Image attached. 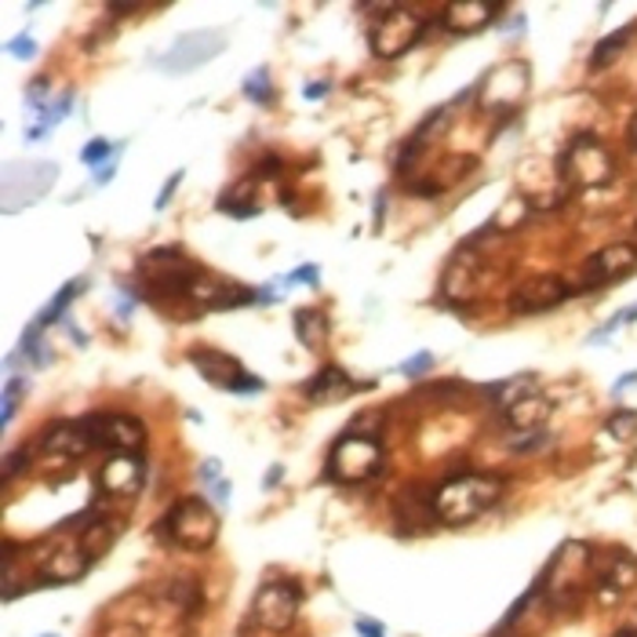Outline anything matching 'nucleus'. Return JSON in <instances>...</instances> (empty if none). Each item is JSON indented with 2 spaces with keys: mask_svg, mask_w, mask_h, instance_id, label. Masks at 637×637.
I'll return each instance as SVG.
<instances>
[{
  "mask_svg": "<svg viewBox=\"0 0 637 637\" xmlns=\"http://www.w3.org/2000/svg\"><path fill=\"white\" fill-rule=\"evenodd\" d=\"M434 514L441 525H470L503 496V477L496 474H459L434 488Z\"/></svg>",
  "mask_w": 637,
  "mask_h": 637,
  "instance_id": "f257e3e1",
  "label": "nucleus"
},
{
  "mask_svg": "<svg viewBox=\"0 0 637 637\" xmlns=\"http://www.w3.org/2000/svg\"><path fill=\"white\" fill-rule=\"evenodd\" d=\"M157 532L168 536V543L182 546V550H212L215 539H219V514L208 507V499L186 496L168 510Z\"/></svg>",
  "mask_w": 637,
  "mask_h": 637,
  "instance_id": "f03ea898",
  "label": "nucleus"
},
{
  "mask_svg": "<svg viewBox=\"0 0 637 637\" xmlns=\"http://www.w3.org/2000/svg\"><path fill=\"white\" fill-rule=\"evenodd\" d=\"M139 281L150 288V295H168V299H186L193 281L201 277V266L179 252V248H153L139 259Z\"/></svg>",
  "mask_w": 637,
  "mask_h": 637,
  "instance_id": "7ed1b4c3",
  "label": "nucleus"
},
{
  "mask_svg": "<svg viewBox=\"0 0 637 637\" xmlns=\"http://www.w3.org/2000/svg\"><path fill=\"white\" fill-rule=\"evenodd\" d=\"M386 455L379 437H361V434H343L328 452V481L335 485H364L383 470Z\"/></svg>",
  "mask_w": 637,
  "mask_h": 637,
  "instance_id": "20e7f679",
  "label": "nucleus"
},
{
  "mask_svg": "<svg viewBox=\"0 0 637 637\" xmlns=\"http://www.w3.org/2000/svg\"><path fill=\"white\" fill-rule=\"evenodd\" d=\"M590 576H594V550L587 543H561L557 554L546 561L539 587L550 594V601L565 605V601H572L583 590Z\"/></svg>",
  "mask_w": 637,
  "mask_h": 637,
  "instance_id": "39448f33",
  "label": "nucleus"
},
{
  "mask_svg": "<svg viewBox=\"0 0 637 637\" xmlns=\"http://www.w3.org/2000/svg\"><path fill=\"white\" fill-rule=\"evenodd\" d=\"M557 172H561L568 186L598 190L612 179V172H616V161H612V153L605 150V143L594 139V135H576V139L568 143V150L561 153V161H557Z\"/></svg>",
  "mask_w": 637,
  "mask_h": 637,
  "instance_id": "423d86ee",
  "label": "nucleus"
},
{
  "mask_svg": "<svg viewBox=\"0 0 637 637\" xmlns=\"http://www.w3.org/2000/svg\"><path fill=\"white\" fill-rule=\"evenodd\" d=\"M426 33V19L416 15L412 8L390 4L383 8V15L375 19V26L368 33L372 55L375 59H401L405 52H412Z\"/></svg>",
  "mask_w": 637,
  "mask_h": 637,
  "instance_id": "0eeeda50",
  "label": "nucleus"
},
{
  "mask_svg": "<svg viewBox=\"0 0 637 637\" xmlns=\"http://www.w3.org/2000/svg\"><path fill=\"white\" fill-rule=\"evenodd\" d=\"M528 88H532L528 62L507 59V62H499L485 73L477 95H481V110L488 113V117H507V113H514L521 102H525Z\"/></svg>",
  "mask_w": 637,
  "mask_h": 637,
  "instance_id": "6e6552de",
  "label": "nucleus"
},
{
  "mask_svg": "<svg viewBox=\"0 0 637 637\" xmlns=\"http://www.w3.org/2000/svg\"><path fill=\"white\" fill-rule=\"evenodd\" d=\"M299 605H303L299 583H292V579H266L252 601V619L255 627L270 634H284L295 623V616H299Z\"/></svg>",
  "mask_w": 637,
  "mask_h": 637,
  "instance_id": "1a4fd4ad",
  "label": "nucleus"
},
{
  "mask_svg": "<svg viewBox=\"0 0 637 637\" xmlns=\"http://www.w3.org/2000/svg\"><path fill=\"white\" fill-rule=\"evenodd\" d=\"M91 448H113L124 455H139L146 448V426L143 419L132 416H84L81 419Z\"/></svg>",
  "mask_w": 637,
  "mask_h": 637,
  "instance_id": "9d476101",
  "label": "nucleus"
},
{
  "mask_svg": "<svg viewBox=\"0 0 637 637\" xmlns=\"http://www.w3.org/2000/svg\"><path fill=\"white\" fill-rule=\"evenodd\" d=\"M219 52H226L223 30H193V33H182L172 48L157 59V66H161L164 73H190V70H197V66H208Z\"/></svg>",
  "mask_w": 637,
  "mask_h": 637,
  "instance_id": "9b49d317",
  "label": "nucleus"
},
{
  "mask_svg": "<svg viewBox=\"0 0 637 637\" xmlns=\"http://www.w3.org/2000/svg\"><path fill=\"white\" fill-rule=\"evenodd\" d=\"M59 179V164L52 161H30V164H8L4 172V212H19L26 204L41 201Z\"/></svg>",
  "mask_w": 637,
  "mask_h": 637,
  "instance_id": "f8f14e48",
  "label": "nucleus"
},
{
  "mask_svg": "<svg viewBox=\"0 0 637 637\" xmlns=\"http://www.w3.org/2000/svg\"><path fill=\"white\" fill-rule=\"evenodd\" d=\"M190 364L201 372V379H208L212 386H223V390H234V394H255L263 390V379H255L252 372H244V364L223 354V350H190Z\"/></svg>",
  "mask_w": 637,
  "mask_h": 637,
  "instance_id": "ddd939ff",
  "label": "nucleus"
},
{
  "mask_svg": "<svg viewBox=\"0 0 637 637\" xmlns=\"http://www.w3.org/2000/svg\"><path fill=\"white\" fill-rule=\"evenodd\" d=\"M634 270H637V244L623 241V244H608L590 255L583 266V281H587V288H598V284L627 281Z\"/></svg>",
  "mask_w": 637,
  "mask_h": 637,
  "instance_id": "4468645a",
  "label": "nucleus"
},
{
  "mask_svg": "<svg viewBox=\"0 0 637 637\" xmlns=\"http://www.w3.org/2000/svg\"><path fill=\"white\" fill-rule=\"evenodd\" d=\"M186 299L197 303V310H234V306L259 303V292L244 288V284H237V281H223V277L201 273V277L193 281Z\"/></svg>",
  "mask_w": 637,
  "mask_h": 637,
  "instance_id": "2eb2a0df",
  "label": "nucleus"
},
{
  "mask_svg": "<svg viewBox=\"0 0 637 637\" xmlns=\"http://www.w3.org/2000/svg\"><path fill=\"white\" fill-rule=\"evenodd\" d=\"M572 288L561 281V277H532L525 284H517L514 292H510L507 306L514 314H543V310H554V306H561Z\"/></svg>",
  "mask_w": 637,
  "mask_h": 637,
  "instance_id": "dca6fc26",
  "label": "nucleus"
},
{
  "mask_svg": "<svg viewBox=\"0 0 637 637\" xmlns=\"http://www.w3.org/2000/svg\"><path fill=\"white\" fill-rule=\"evenodd\" d=\"M143 474H146V466L139 455L113 452V459L102 463V470H99V488H102V496H135L143 488Z\"/></svg>",
  "mask_w": 637,
  "mask_h": 637,
  "instance_id": "f3484780",
  "label": "nucleus"
},
{
  "mask_svg": "<svg viewBox=\"0 0 637 637\" xmlns=\"http://www.w3.org/2000/svg\"><path fill=\"white\" fill-rule=\"evenodd\" d=\"M499 15V4L496 0H452L445 4V22L448 33H459V37H470V33H481L485 26H492Z\"/></svg>",
  "mask_w": 637,
  "mask_h": 637,
  "instance_id": "a211bd4d",
  "label": "nucleus"
},
{
  "mask_svg": "<svg viewBox=\"0 0 637 637\" xmlns=\"http://www.w3.org/2000/svg\"><path fill=\"white\" fill-rule=\"evenodd\" d=\"M354 390H361V383L350 379L339 364H325V368L317 372L310 383H303V397L306 401H314V405H335Z\"/></svg>",
  "mask_w": 637,
  "mask_h": 637,
  "instance_id": "6ab92c4d",
  "label": "nucleus"
},
{
  "mask_svg": "<svg viewBox=\"0 0 637 637\" xmlns=\"http://www.w3.org/2000/svg\"><path fill=\"white\" fill-rule=\"evenodd\" d=\"M441 295L452 306H466L477 295V259L470 252H455L445 277H441Z\"/></svg>",
  "mask_w": 637,
  "mask_h": 637,
  "instance_id": "aec40b11",
  "label": "nucleus"
},
{
  "mask_svg": "<svg viewBox=\"0 0 637 637\" xmlns=\"http://www.w3.org/2000/svg\"><path fill=\"white\" fill-rule=\"evenodd\" d=\"M594 579L601 583V601L605 598H623L627 590L637 587V557L627 550H612L605 568H594Z\"/></svg>",
  "mask_w": 637,
  "mask_h": 637,
  "instance_id": "412c9836",
  "label": "nucleus"
},
{
  "mask_svg": "<svg viewBox=\"0 0 637 637\" xmlns=\"http://www.w3.org/2000/svg\"><path fill=\"white\" fill-rule=\"evenodd\" d=\"M37 448L44 455H55V459H73V455H84L91 448V441H88L81 423H55V426L44 430Z\"/></svg>",
  "mask_w": 637,
  "mask_h": 637,
  "instance_id": "4be33fe9",
  "label": "nucleus"
},
{
  "mask_svg": "<svg viewBox=\"0 0 637 637\" xmlns=\"http://www.w3.org/2000/svg\"><path fill=\"white\" fill-rule=\"evenodd\" d=\"M434 496L437 492H426L423 485L408 488L401 496V503H397V521H401L405 532H416V528H426L434 525L437 514H434Z\"/></svg>",
  "mask_w": 637,
  "mask_h": 637,
  "instance_id": "5701e85b",
  "label": "nucleus"
},
{
  "mask_svg": "<svg viewBox=\"0 0 637 637\" xmlns=\"http://www.w3.org/2000/svg\"><path fill=\"white\" fill-rule=\"evenodd\" d=\"M532 394H539V375H532V372L510 375V379H499L485 390V397L499 408V412H507V408H514L517 401H525Z\"/></svg>",
  "mask_w": 637,
  "mask_h": 637,
  "instance_id": "b1692460",
  "label": "nucleus"
},
{
  "mask_svg": "<svg viewBox=\"0 0 637 637\" xmlns=\"http://www.w3.org/2000/svg\"><path fill=\"white\" fill-rule=\"evenodd\" d=\"M550 412H554V405L546 401L543 394H532V397H525V401H517L514 408H507L503 423L510 430H517V434H528V430H543L546 416H550Z\"/></svg>",
  "mask_w": 637,
  "mask_h": 637,
  "instance_id": "393cba45",
  "label": "nucleus"
},
{
  "mask_svg": "<svg viewBox=\"0 0 637 637\" xmlns=\"http://www.w3.org/2000/svg\"><path fill=\"white\" fill-rule=\"evenodd\" d=\"M215 208L226 212V215H234V219H252V215H259V204H255V175H248V179L237 182V186L226 190Z\"/></svg>",
  "mask_w": 637,
  "mask_h": 637,
  "instance_id": "a878e982",
  "label": "nucleus"
},
{
  "mask_svg": "<svg viewBox=\"0 0 637 637\" xmlns=\"http://www.w3.org/2000/svg\"><path fill=\"white\" fill-rule=\"evenodd\" d=\"M328 332H332V325H328L325 310H310V306L295 310V335L306 350H321L328 343Z\"/></svg>",
  "mask_w": 637,
  "mask_h": 637,
  "instance_id": "bb28decb",
  "label": "nucleus"
},
{
  "mask_svg": "<svg viewBox=\"0 0 637 637\" xmlns=\"http://www.w3.org/2000/svg\"><path fill=\"white\" fill-rule=\"evenodd\" d=\"M634 33H637V26H634V22H627L623 30L608 33V37H601L594 44V55H590V70H605V66L616 62L619 55L627 52V44L634 41Z\"/></svg>",
  "mask_w": 637,
  "mask_h": 637,
  "instance_id": "cd10ccee",
  "label": "nucleus"
},
{
  "mask_svg": "<svg viewBox=\"0 0 637 637\" xmlns=\"http://www.w3.org/2000/svg\"><path fill=\"white\" fill-rule=\"evenodd\" d=\"M110 543H113V528H110V521H106V517H95V521H91V525L81 532V539H77V546H81V554L88 557L91 565H95L99 557L110 550Z\"/></svg>",
  "mask_w": 637,
  "mask_h": 637,
  "instance_id": "c85d7f7f",
  "label": "nucleus"
},
{
  "mask_svg": "<svg viewBox=\"0 0 637 637\" xmlns=\"http://www.w3.org/2000/svg\"><path fill=\"white\" fill-rule=\"evenodd\" d=\"M161 594L172 601V605L186 608V612L201 608V587H197V579H193V576H175L172 583H164Z\"/></svg>",
  "mask_w": 637,
  "mask_h": 637,
  "instance_id": "c756f323",
  "label": "nucleus"
},
{
  "mask_svg": "<svg viewBox=\"0 0 637 637\" xmlns=\"http://www.w3.org/2000/svg\"><path fill=\"white\" fill-rule=\"evenodd\" d=\"M528 212H532V201L525 197V193H514V197L492 215V223L488 226H492V230H517V223H525Z\"/></svg>",
  "mask_w": 637,
  "mask_h": 637,
  "instance_id": "7c9ffc66",
  "label": "nucleus"
},
{
  "mask_svg": "<svg viewBox=\"0 0 637 637\" xmlns=\"http://www.w3.org/2000/svg\"><path fill=\"white\" fill-rule=\"evenodd\" d=\"M88 288V277H77V281H70V284H66V288L59 292V295H55V299L48 303V306H44V314L37 317V325L44 328V325H55V321H62V317H66V306H70L73 299H77V295H81Z\"/></svg>",
  "mask_w": 637,
  "mask_h": 637,
  "instance_id": "2f4dec72",
  "label": "nucleus"
},
{
  "mask_svg": "<svg viewBox=\"0 0 637 637\" xmlns=\"http://www.w3.org/2000/svg\"><path fill=\"white\" fill-rule=\"evenodd\" d=\"M244 99L259 102V106H270L273 102V81H270L266 66H259V70H252L244 77Z\"/></svg>",
  "mask_w": 637,
  "mask_h": 637,
  "instance_id": "473e14b6",
  "label": "nucleus"
},
{
  "mask_svg": "<svg viewBox=\"0 0 637 637\" xmlns=\"http://www.w3.org/2000/svg\"><path fill=\"white\" fill-rule=\"evenodd\" d=\"M605 430L616 441H634L637 437V412H630V408H623V412H612L605 419Z\"/></svg>",
  "mask_w": 637,
  "mask_h": 637,
  "instance_id": "72a5a7b5",
  "label": "nucleus"
},
{
  "mask_svg": "<svg viewBox=\"0 0 637 637\" xmlns=\"http://www.w3.org/2000/svg\"><path fill=\"white\" fill-rule=\"evenodd\" d=\"M26 394V383L19 379V375H11L8 386H4V412H0V423H11V416H15V408H19V397Z\"/></svg>",
  "mask_w": 637,
  "mask_h": 637,
  "instance_id": "f704fd0d",
  "label": "nucleus"
},
{
  "mask_svg": "<svg viewBox=\"0 0 637 637\" xmlns=\"http://www.w3.org/2000/svg\"><path fill=\"white\" fill-rule=\"evenodd\" d=\"M81 161L88 168H102L110 161V139H95V143H88L84 150H81Z\"/></svg>",
  "mask_w": 637,
  "mask_h": 637,
  "instance_id": "c9c22d12",
  "label": "nucleus"
},
{
  "mask_svg": "<svg viewBox=\"0 0 637 637\" xmlns=\"http://www.w3.org/2000/svg\"><path fill=\"white\" fill-rule=\"evenodd\" d=\"M430 368H434V354H430V350H423V354H416V357H408L401 368V375H408V379H419V375H426Z\"/></svg>",
  "mask_w": 637,
  "mask_h": 637,
  "instance_id": "e433bc0d",
  "label": "nucleus"
},
{
  "mask_svg": "<svg viewBox=\"0 0 637 637\" xmlns=\"http://www.w3.org/2000/svg\"><path fill=\"white\" fill-rule=\"evenodd\" d=\"M8 55H11V59H33V55H37V41H33L30 33H22V37H11L8 41Z\"/></svg>",
  "mask_w": 637,
  "mask_h": 637,
  "instance_id": "4c0bfd02",
  "label": "nucleus"
},
{
  "mask_svg": "<svg viewBox=\"0 0 637 637\" xmlns=\"http://www.w3.org/2000/svg\"><path fill=\"white\" fill-rule=\"evenodd\" d=\"M30 466V448H15V452H8V459H4V485L11 481V477H15L19 470H26Z\"/></svg>",
  "mask_w": 637,
  "mask_h": 637,
  "instance_id": "58836bf2",
  "label": "nucleus"
},
{
  "mask_svg": "<svg viewBox=\"0 0 637 637\" xmlns=\"http://www.w3.org/2000/svg\"><path fill=\"white\" fill-rule=\"evenodd\" d=\"M295 281H306V284H317L321 281V266H314V263H306L299 270H292L288 277H284V284H295Z\"/></svg>",
  "mask_w": 637,
  "mask_h": 637,
  "instance_id": "ea45409f",
  "label": "nucleus"
},
{
  "mask_svg": "<svg viewBox=\"0 0 637 637\" xmlns=\"http://www.w3.org/2000/svg\"><path fill=\"white\" fill-rule=\"evenodd\" d=\"M357 634L361 637H386V627H383V623L379 619H357Z\"/></svg>",
  "mask_w": 637,
  "mask_h": 637,
  "instance_id": "a19ab883",
  "label": "nucleus"
},
{
  "mask_svg": "<svg viewBox=\"0 0 637 637\" xmlns=\"http://www.w3.org/2000/svg\"><path fill=\"white\" fill-rule=\"evenodd\" d=\"M121 150H124V146H121ZM121 150H117V153H121ZM117 153H113V157H110V161H106V164H102V168H99V172H95V182H99V186H106V182H110L113 175H117Z\"/></svg>",
  "mask_w": 637,
  "mask_h": 637,
  "instance_id": "79ce46f5",
  "label": "nucleus"
},
{
  "mask_svg": "<svg viewBox=\"0 0 637 637\" xmlns=\"http://www.w3.org/2000/svg\"><path fill=\"white\" fill-rule=\"evenodd\" d=\"M179 182H182V172H175V175H172V182H164L161 197H157V208H168V201H172V193H175Z\"/></svg>",
  "mask_w": 637,
  "mask_h": 637,
  "instance_id": "37998d69",
  "label": "nucleus"
},
{
  "mask_svg": "<svg viewBox=\"0 0 637 637\" xmlns=\"http://www.w3.org/2000/svg\"><path fill=\"white\" fill-rule=\"evenodd\" d=\"M230 488H234V485H230V481H226V477H219V481H215V485H212V496H215V499H219V503H230V496H234V492H230Z\"/></svg>",
  "mask_w": 637,
  "mask_h": 637,
  "instance_id": "c03bdc74",
  "label": "nucleus"
},
{
  "mask_svg": "<svg viewBox=\"0 0 637 637\" xmlns=\"http://www.w3.org/2000/svg\"><path fill=\"white\" fill-rule=\"evenodd\" d=\"M201 477H204V481H219V459H208V463H204L201 466Z\"/></svg>",
  "mask_w": 637,
  "mask_h": 637,
  "instance_id": "a18cd8bd",
  "label": "nucleus"
},
{
  "mask_svg": "<svg viewBox=\"0 0 637 637\" xmlns=\"http://www.w3.org/2000/svg\"><path fill=\"white\" fill-rule=\"evenodd\" d=\"M328 91H332V84H306V88H303V95H306V99H325Z\"/></svg>",
  "mask_w": 637,
  "mask_h": 637,
  "instance_id": "49530a36",
  "label": "nucleus"
},
{
  "mask_svg": "<svg viewBox=\"0 0 637 637\" xmlns=\"http://www.w3.org/2000/svg\"><path fill=\"white\" fill-rule=\"evenodd\" d=\"M627 386H637V372H627V375H619L616 386H612V394H623Z\"/></svg>",
  "mask_w": 637,
  "mask_h": 637,
  "instance_id": "de8ad7c7",
  "label": "nucleus"
},
{
  "mask_svg": "<svg viewBox=\"0 0 637 637\" xmlns=\"http://www.w3.org/2000/svg\"><path fill=\"white\" fill-rule=\"evenodd\" d=\"M277 172H281V161H277V157H266V161L259 164L255 175H277Z\"/></svg>",
  "mask_w": 637,
  "mask_h": 637,
  "instance_id": "09e8293b",
  "label": "nucleus"
},
{
  "mask_svg": "<svg viewBox=\"0 0 637 637\" xmlns=\"http://www.w3.org/2000/svg\"><path fill=\"white\" fill-rule=\"evenodd\" d=\"M627 143H630V150H637V113H634L630 124H627Z\"/></svg>",
  "mask_w": 637,
  "mask_h": 637,
  "instance_id": "8fccbe9b",
  "label": "nucleus"
},
{
  "mask_svg": "<svg viewBox=\"0 0 637 637\" xmlns=\"http://www.w3.org/2000/svg\"><path fill=\"white\" fill-rule=\"evenodd\" d=\"M132 11H139V4H110V15H132Z\"/></svg>",
  "mask_w": 637,
  "mask_h": 637,
  "instance_id": "3c124183",
  "label": "nucleus"
},
{
  "mask_svg": "<svg viewBox=\"0 0 637 637\" xmlns=\"http://www.w3.org/2000/svg\"><path fill=\"white\" fill-rule=\"evenodd\" d=\"M281 474H284V466H270V474H266V488H273L281 481Z\"/></svg>",
  "mask_w": 637,
  "mask_h": 637,
  "instance_id": "603ef678",
  "label": "nucleus"
},
{
  "mask_svg": "<svg viewBox=\"0 0 637 637\" xmlns=\"http://www.w3.org/2000/svg\"><path fill=\"white\" fill-rule=\"evenodd\" d=\"M66 328H70V335L77 339V346H84L88 343V335L81 332V328H77V325H70V321H66Z\"/></svg>",
  "mask_w": 637,
  "mask_h": 637,
  "instance_id": "864d4df0",
  "label": "nucleus"
},
{
  "mask_svg": "<svg viewBox=\"0 0 637 637\" xmlns=\"http://www.w3.org/2000/svg\"><path fill=\"white\" fill-rule=\"evenodd\" d=\"M619 314H623V325L637 321V303H634V306H627V310H619Z\"/></svg>",
  "mask_w": 637,
  "mask_h": 637,
  "instance_id": "5fc2aeb1",
  "label": "nucleus"
},
{
  "mask_svg": "<svg viewBox=\"0 0 637 637\" xmlns=\"http://www.w3.org/2000/svg\"><path fill=\"white\" fill-rule=\"evenodd\" d=\"M616 637H637V630H630V627H627V630H619Z\"/></svg>",
  "mask_w": 637,
  "mask_h": 637,
  "instance_id": "6e6d98bb",
  "label": "nucleus"
}]
</instances>
